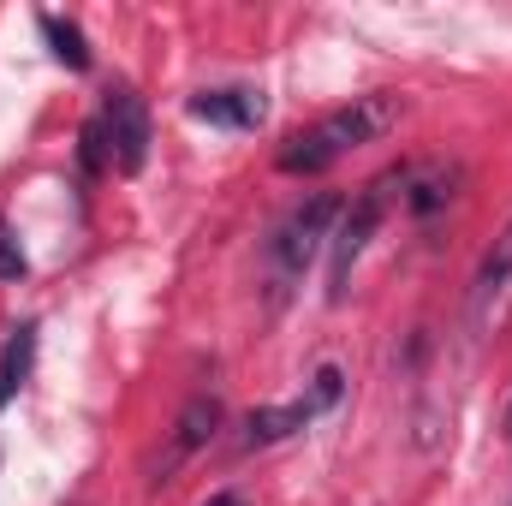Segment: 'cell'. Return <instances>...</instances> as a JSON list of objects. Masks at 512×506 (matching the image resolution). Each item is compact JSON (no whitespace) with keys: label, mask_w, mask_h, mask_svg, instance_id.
<instances>
[{"label":"cell","mask_w":512,"mask_h":506,"mask_svg":"<svg viewBox=\"0 0 512 506\" xmlns=\"http://www.w3.org/2000/svg\"><path fill=\"white\" fill-rule=\"evenodd\" d=\"M393 114H399V102H393V96H358V102H346V108L322 114L316 126L292 131V137L280 143L274 167H280V173H328V167H334V161H346L352 149L376 143V137L393 126Z\"/></svg>","instance_id":"1"},{"label":"cell","mask_w":512,"mask_h":506,"mask_svg":"<svg viewBox=\"0 0 512 506\" xmlns=\"http://www.w3.org/2000/svg\"><path fill=\"white\" fill-rule=\"evenodd\" d=\"M399 179H405V167H399V173H387V179H376L352 209H340V227H334V245H328V298H334V304L346 298L352 268H358L364 245L376 239V227H382V215H387V191H393Z\"/></svg>","instance_id":"2"},{"label":"cell","mask_w":512,"mask_h":506,"mask_svg":"<svg viewBox=\"0 0 512 506\" xmlns=\"http://www.w3.org/2000/svg\"><path fill=\"white\" fill-rule=\"evenodd\" d=\"M334 221H340V197H310V203H298V209L274 227V239H268L274 274H280V280H298V274L310 268V256L322 251V239H334Z\"/></svg>","instance_id":"3"},{"label":"cell","mask_w":512,"mask_h":506,"mask_svg":"<svg viewBox=\"0 0 512 506\" xmlns=\"http://www.w3.org/2000/svg\"><path fill=\"white\" fill-rule=\"evenodd\" d=\"M96 126H102V137H108V167H120V173H143V161H149V114H143V102L131 96L126 84L108 90Z\"/></svg>","instance_id":"4"},{"label":"cell","mask_w":512,"mask_h":506,"mask_svg":"<svg viewBox=\"0 0 512 506\" xmlns=\"http://www.w3.org/2000/svg\"><path fill=\"white\" fill-rule=\"evenodd\" d=\"M512 292V221L501 227V239L483 251V262H477V274H471V328H489L495 322V310L507 304Z\"/></svg>","instance_id":"5"},{"label":"cell","mask_w":512,"mask_h":506,"mask_svg":"<svg viewBox=\"0 0 512 506\" xmlns=\"http://www.w3.org/2000/svg\"><path fill=\"white\" fill-rule=\"evenodd\" d=\"M191 108V120H209V126H233V131H256L262 126V114H268V102H262V90H203V96H191L185 102Z\"/></svg>","instance_id":"6"},{"label":"cell","mask_w":512,"mask_h":506,"mask_svg":"<svg viewBox=\"0 0 512 506\" xmlns=\"http://www.w3.org/2000/svg\"><path fill=\"white\" fill-rule=\"evenodd\" d=\"M215 429H221V399H215V393H197V399H185V411H179V423H173V459L197 453V447H203Z\"/></svg>","instance_id":"7"},{"label":"cell","mask_w":512,"mask_h":506,"mask_svg":"<svg viewBox=\"0 0 512 506\" xmlns=\"http://www.w3.org/2000/svg\"><path fill=\"white\" fill-rule=\"evenodd\" d=\"M316 411L298 399V405H262L245 417V447H274V441H286V435H298L304 423H310Z\"/></svg>","instance_id":"8"},{"label":"cell","mask_w":512,"mask_h":506,"mask_svg":"<svg viewBox=\"0 0 512 506\" xmlns=\"http://www.w3.org/2000/svg\"><path fill=\"white\" fill-rule=\"evenodd\" d=\"M30 364H36V328L24 322V328H12V340L0 346V405L30 381Z\"/></svg>","instance_id":"9"},{"label":"cell","mask_w":512,"mask_h":506,"mask_svg":"<svg viewBox=\"0 0 512 506\" xmlns=\"http://www.w3.org/2000/svg\"><path fill=\"white\" fill-rule=\"evenodd\" d=\"M42 36H48V54H54L60 66H72V72H84V66H90V42H84V30H78L72 18L42 12Z\"/></svg>","instance_id":"10"},{"label":"cell","mask_w":512,"mask_h":506,"mask_svg":"<svg viewBox=\"0 0 512 506\" xmlns=\"http://www.w3.org/2000/svg\"><path fill=\"white\" fill-rule=\"evenodd\" d=\"M340 387H346V376H340L334 364H322V370H316V381H310V399H304V405H310V411L322 417V411H328V405L340 399Z\"/></svg>","instance_id":"11"},{"label":"cell","mask_w":512,"mask_h":506,"mask_svg":"<svg viewBox=\"0 0 512 506\" xmlns=\"http://www.w3.org/2000/svg\"><path fill=\"white\" fill-rule=\"evenodd\" d=\"M24 274H30V262H24V251H18L12 227L0 221V280H24Z\"/></svg>","instance_id":"12"},{"label":"cell","mask_w":512,"mask_h":506,"mask_svg":"<svg viewBox=\"0 0 512 506\" xmlns=\"http://www.w3.org/2000/svg\"><path fill=\"white\" fill-rule=\"evenodd\" d=\"M78 155H84V167H90V173H102V167H108V137H102L96 120L84 126V149H78Z\"/></svg>","instance_id":"13"},{"label":"cell","mask_w":512,"mask_h":506,"mask_svg":"<svg viewBox=\"0 0 512 506\" xmlns=\"http://www.w3.org/2000/svg\"><path fill=\"white\" fill-rule=\"evenodd\" d=\"M203 506H245V495H209Z\"/></svg>","instance_id":"14"},{"label":"cell","mask_w":512,"mask_h":506,"mask_svg":"<svg viewBox=\"0 0 512 506\" xmlns=\"http://www.w3.org/2000/svg\"><path fill=\"white\" fill-rule=\"evenodd\" d=\"M501 435L512 441V399H507V417H501Z\"/></svg>","instance_id":"15"}]
</instances>
